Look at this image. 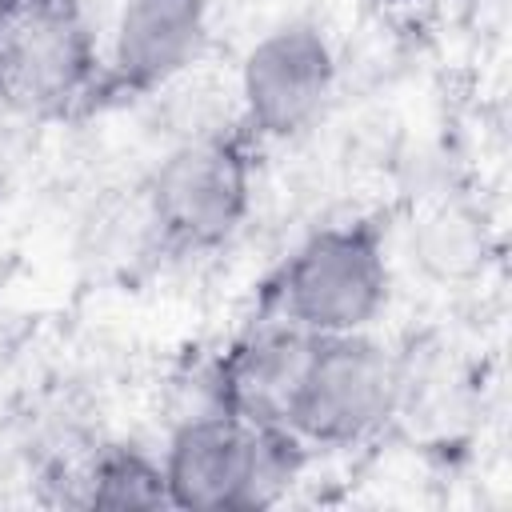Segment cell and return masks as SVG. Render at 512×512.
Instances as JSON below:
<instances>
[{"mask_svg":"<svg viewBox=\"0 0 512 512\" xmlns=\"http://www.w3.org/2000/svg\"><path fill=\"white\" fill-rule=\"evenodd\" d=\"M292 444L272 424L244 416H204L176 432L164 460L168 504L212 512V508H256L268 504L292 476Z\"/></svg>","mask_w":512,"mask_h":512,"instance_id":"cell-1","label":"cell"},{"mask_svg":"<svg viewBox=\"0 0 512 512\" xmlns=\"http://www.w3.org/2000/svg\"><path fill=\"white\" fill-rule=\"evenodd\" d=\"M396 392L400 376L380 344L360 332L316 336L284 424L316 444H352L388 420Z\"/></svg>","mask_w":512,"mask_h":512,"instance_id":"cell-2","label":"cell"},{"mask_svg":"<svg viewBox=\"0 0 512 512\" xmlns=\"http://www.w3.org/2000/svg\"><path fill=\"white\" fill-rule=\"evenodd\" d=\"M388 268L364 228H328L312 236L284 272L288 324L312 336L360 332L384 304Z\"/></svg>","mask_w":512,"mask_h":512,"instance_id":"cell-3","label":"cell"},{"mask_svg":"<svg viewBox=\"0 0 512 512\" xmlns=\"http://www.w3.org/2000/svg\"><path fill=\"white\" fill-rule=\"evenodd\" d=\"M248 208V160L224 136L180 144L152 180V216L164 236L204 248L220 244Z\"/></svg>","mask_w":512,"mask_h":512,"instance_id":"cell-4","label":"cell"},{"mask_svg":"<svg viewBox=\"0 0 512 512\" xmlns=\"http://www.w3.org/2000/svg\"><path fill=\"white\" fill-rule=\"evenodd\" d=\"M92 68L80 16L56 0L32 12L0 16V96L20 108H52L68 100Z\"/></svg>","mask_w":512,"mask_h":512,"instance_id":"cell-5","label":"cell"},{"mask_svg":"<svg viewBox=\"0 0 512 512\" xmlns=\"http://www.w3.org/2000/svg\"><path fill=\"white\" fill-rule=\"evenodd\" d=\"M332 92V52L308 24L268 32L240 68V96L248 120L268 136L300 132Z\"/></svg>","mask_w":512,"mask_h":512,"instance_id":"cell-6","label":"cell"},{"mask_svg":"<svg viewBox=\"0 0 512 512\" xmlns=\"http://www.w3.org/2000/svg\"><path fill=\"white\" fill-rule=\"evenodd\" d=\"M204 44V0H124L112 40L116 76L128 88H160Z\"/></svg>","mask_w":512,"mask_h":512,"instance_id":"cell-7","label":"cell"},{"mask_svg":"<svg viewBox=\"0 0 512 512\" xmlns=\"http://www.w3.org/2000/svg\"><path fill=\"white\" fill-rule=\"evenodd\" d=\"M312 332L288 328V332H268L252 348H244L232 364V400L244 420L252 424H284L288 400L296 392V380L304 372V360L312 352Z\"/></svg>","mask_w":512,"mask_h":512,"instance_id":"cell-8","label":"cell"},{"mask_svg":"<svg viewBox=\"0 0 512 512\" xmlns=\"http://www.w3.org/2000/svg\"><path fill=\"white\" fill-rule=\"evenodd\" d=\"M92 504L100 508H156L168 504L164 468H152L136 452H112L92 472Z\"/></svg>","mask_w":512,"mask_h":512,"instance_id":"cell-9","label":"cell"},{"mask_svg":"<svg viewBox=\"0 0 512 512\" xmlns=\"http://www.w3.org/2000/svg\"><path fill=\"white\" fill-rule=\"evenodd\" d=\"M44 4H56V0H0V16L4 12H32V8H44Z\"/></svg>","mask_w":512,"mask_h":512,"instance_id":"cell-10","label":"cell"}]
</instances>
